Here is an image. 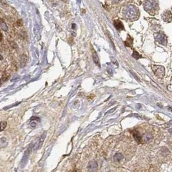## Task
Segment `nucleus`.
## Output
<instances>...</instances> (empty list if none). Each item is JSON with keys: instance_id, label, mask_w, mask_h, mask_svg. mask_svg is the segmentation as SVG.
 <instances>
[{"instance_id": "obj_13", "label": "nucleus", "mask_w": 172, "mask_h": 172, "mask_svg": "<svg viewBox=\"0 0 172 172\" xmlns=\"http://www.w3.org/2000/svg\"><path fill=\"white\" fill-rule=\"evenodd\" d=\"M132 45H133V39L130 35H128V38L125 41V45L128 47H132Z\"/></svg>"}, {"instance_id": "obj_17", "label": "nucleus", "mask_w": 172, "mask_h": 172, "mask_svg": "<svg viewBox=\"0 0 172 172\" xmlns=\"http://www.w3.org/2000/svg\"><path fill=\"white\" fill-rule=\"evenodd\" d=\"M26 61H27V57L25 55H22L20 59L21 63H22V64H23V65H25L26 63Z\"/></svg>"}, {"instance_id": "obj_8", "label": "nucleus", "mask_w": 172, "mask_h": 172, "mask_svg": "<svg viewBox=\"0 0 172 172\" xmlns=\"http://www.w3.org/2000/svg\"><path fill=\"white\" fill-rule=\"evenodd\" d=\"M92 55H93V59L94 61V63H96L99 67H101V64H100V62H99L98 55H97L96 52L94 50H92Z\"/></svg>"}, {"instance_id": "obj_2", "label": "nucleus", "mask_w": 172, "mask_h": 172, "mask_svg": "<svg viewBox=\"0 0 172 172\" xmlns=\"http://www.w3.org/2000/svg\"><path fill=\"white\" fill-rule=\"evenodd\" d=\"M158 2L157 0H147L144 4V8L149 14H153L157 12L159 10Z\"/></svg>"}, {"instance_id": "obj_11", "label": "nucleus", "mask_w": 172, "mask_h": 172, "mask_svg": "<svg viewBox=\"0 0 172 172\" xmlns=\"http://www.w3.org/2000/svg\"><path fill=\"white\" fill-rule=\"evenodd\" d=\"M123 159V155L120 153H116L114 157H113V160H114L116 162H120Z\"/></svg>"}, {"instance_id": "obj_5", "label": "nucleus", "mask_w": 172, "mask_h": 172, "mask_svg": "<svg viewBox=\"0 0 172 172\" xmlns=\"http://www.w3.org/2000/svg\"><path fill=\"white\" fill-rule=\"evenodd\" d=\"M132 135H133V138L135 139L136 141L138 143H142V136H141V133L138 132L137 130H133L132 132Z\"/></svg>"}, {"instance_id": "obj_12", "label": "nucleus", "mask_w": 172, "mask_h": 172, "mask_svg": "<svg viewBox=\"0 0 172 172\" xmlns=\"http://www.w3.org/2000/svg\"><path fill=\"white\" fill-rule=\"evenodd\" d=\"M97 168V164L96 162H90L88 165V168L90 170H94L95 169H96Z\"/></svg>"}, {"instance_id": "obj_20", "label": "nucleus", "mask_w": 172, "mask_h": 172, "mask_svg": "<svg viewBox=\"0 0 172 172\" xmlns=\"http://www.w3.org/2000/svg\"><path fill=\"white\" fill-rule=\"evenodd\" d=\"M0 84H1V83H0Z\"/></svg>"}, {"instance_id": "obj_9", "label": "nucleus", "mask_w": 172, "mask_h": 172, "mask_svg": "<svg viewBox=\"0 0 172 172\" xmlns=\"http://www.w3.org/2000/svg\"><path fill=\"white\" fill-rule=\"evenodd\" d=\"M113 24H114L115 27L116 28L117 30H122L124 29V26H123V24L122 23V22H120V21H119V20L115 21L114 23H113Z\"/></svg>"}, {"instance_id": "obj_14", "label": "nucleus", "mask_w": 172, "mask_h": 172, "mask_svg": "<svg viewBox=\"0 0 172 172\" xmlns=\"http://www.w3.org/2000/svg\"><path fill=\"white\" fill-rule=\"evenodd\" d=\"M30 151H31V147L29 146V147L28 148V149L26 150V152H25L24 157H23V160H22V162L26 161V159H27V158H28V156L29 155V154H30Z\"/></svg>"}, {"instance_id": "obj_6", "label": "nucleus", "mask_w": 172, "mask_h": 172, "mask_svg": "<svg viewBox=\"0 0 172 172\" xmlns=\"http://www.w3.org/2000/svg\"><path fill=\"white\" fill-rule=\"evenodd\" d=\"M162 18L166 22H170L171 20V13L170 10H166L163 13Z\"/></svg>"}, {"instance_id": "obj_16", "label": "nucleus", "mask_w": 172, "mask_h": 172, "mask_svg": "<svg viewBox=\"0 0 172 172\" xmlns=\"http://www.w3.org/2000/svg\"><path fill=\"white\" fill-rule=\"evenodd\" d=\"M132 56H133V58H134L135 59H140L141 58H142L141 55H140V54H139V53L137 52V51H135V50H133V54H132Z\"/></svg>"}, {"instance_id": "obj_15", "label": "nucleus", "mask_w": 172, "mask_h": 172, "mask_svg": "<svg viewBox=\"0 0 172 172\" xmlns=\"http://www.w3.org/2000/svg\"><path fill=\"white\" fill-rule=\"evenodd\" d=\"M6 139L5 138H2L0 139V148H4L6 146Z\"/></svg>"}, {"instance_id": "obj_18", "label": "nucleus", "mask_w": 172, "mask_h": 172, "mask_svg": "<svg viewBox=\"0 0 172 172\" xmlns=\"http://www.w3.org/2000/svg\"><path fill=\"white\" fill-rule=\"evenodd\" d=\"M6 124H7V123L5 121H2V122L0 123V132L5 130V128L6 126Z\"/></svg>"}, {"instance_id": "obj_10", "label": "nucleus", "mask_w": 172, "mask_h": 172, "mask_svg": "<svg viewBox=\"0 0 172 172\" xmlns=\"http://www.w3.org/2000/svg\"><path fill=\"white\" fill-rule=\"evenodd\" d=\"M40 122V119L38 118V117H33L30 120V124L31 125L32 127L34 128V127L36 126L37 123Z\"/></svg>"}, {"instance_id": "obj_4", "label": "nucleus", "mask_w": 172, "mask_h": 172, "mask_svg": "<svg viewBox=\"0 0 172 172\" xmlns=\"http://www.w3.org/2000/svg\"><path fill=\"white\" fill-rule=\"evenodd\" d=\"M155 39L157 42L162 45H166L167 43V38L162 32H159L155 35Z\"/></svg>"}, {"instance_id": "obj_1", "label": "nucleus", "mask_w": 172, "mask_h": 172, "mask_svg": "<svg viewBox=\"0 0 172 172\" xmlns=\"http://www.w3.org/2000/svg\"><path fill=\"white\" fill-rule=\"evenodd\" d=\"M124 14L125 18L130 21L137 19L138 18L139 15L137 8L133 6V5H129V6H127L125 10H124Z\"/></svg>"}, {"instance_id": "obj_3", "label": "nucleus", "mask_w": 172, "mask_h": 172, "mask_svg": "<svg viewBox=\"0 0 172 172\" xmlns=\"http://www.w3.org/2000/svg\"><path fill=\"white\" fill-rule=\"evenodd\" d=\"M152 68H153V72H154V74H155V75L157 77L162 78L163 75H164V68L162 66L153 65L152 66Z\"/></svg>"}, {"instance_id": "obj_19", "label": "nucleus", "mask_w": 172, "mask_h": 172, "mask_svg": "<svg viewBox=\"0 0 172 172\" xmlns=\"http://www.w3.org/2000/svg\"><path fill=\"white\" fill-rule=\"evenodd\" d=\"M120 1H122V0H113V3H117L119 2Z\"/></svg>"}, {"instance_id": "obj_7", "label": "nucleus", "mask_w": 172, "mask_h": 172, "mask_svg": "<svg viewBox=\"0 0 172 172\" xmlns=\"http://www.w3.org/2000/svg\"><path fill=\"white\" fill-rule=\"evenodd\" d=\"M46 134H47V133H46V132H45V133H43V135H42L41 137H40V139H39V141H38V144H37L36 145H35V146H34V149H39V148H40L41 147L42 145H43V142H44L45 139Z\"/></svg>"}]
</instances>
